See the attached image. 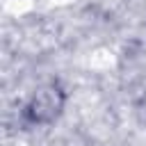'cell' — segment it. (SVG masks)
Segmentation results:
<instances>
[{"label":"cell","mask_w":146,"mask_h":146,"mask_svg":"<svg viewBox=\"0 0 146 146\" xmlns=\"http://www.w3.org/2000/svg\"><path fill=\"white\" fill-rule=\"evenodd\" d=\"M59 98H57V89H43L41 94L34 96L32 105L27 107L30 116L34 121H50L57 112H59Z\"/></svg>","instance_id":"1"}]
</instances>
